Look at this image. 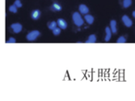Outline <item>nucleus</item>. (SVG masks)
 Wrapping results in <instances>:
<instances>
[{
	"label": "nucleus",
	"mask_w": 135,
	"mask_h": 101,
	"mask_svg": "<svg viewBox=\"0 0 135 101\" xmlns=\"http://www.w3.org/2000/svg\"><path fill=\"white\" fill-rule=\"evenodd\" d=\"M96 42V36L94 34H91L86 40V43H94Z\"/></svg>",
	"instance_id": "9b49d317"
},
{
	"label": "nucleus",
	"mask_w": 135,
	"mask_h": 101,
	"mask_svg": "<svg viewBox=\"0 0 135 101\" xmlns=\"http://www.w3.org/2000/svg\"><path fill=\"white\" fill-rule=\"evenodd\" d=\"M84 20H85L89 25H92V23H93V21H94V17H92V15L86 14L85 16H84Z\"/></svg>",
	"instance_id": "1a4fd4ad"
},
{
	"label": "nucleus",
	"mask_w": 135,
	"mask_h": 101,
	"mask_svg": "<svg viewBox=\"0 0 135 101\" xmlns=\"http://www.w3.org/2000/svg\"><path fill=\"white\" fill-rule=\"evenodd\" d=\"M31 17H32V19L37 20V19L41 17V11H40L39 9H35V10H33L32 12V14H31Z\"/></svg>",
	"instance_id": "0eeeda50"
},
{
	"label": "nucleus",
	"mask_w": 135,
	"mask_h": 101,
	"mask_svg": "<svg viewBox=\"0 0 135 101\" xmlns=\"http://www.w3.org/2000/svg\"><path fill=\"white\" fill-rule=\"evenodd\" d=\"M113 32L111 30V28L110 27H107L106 28V38H105V41L106 42H109V40L111 39V34Z\"/></svg>",
	"instance_id": "6e6552de"
},
{
	"label": "nucleus",
	"mask_w": 135,
	"mask_h": 101,
	"mask_svg": "<svg viewBox=\"0 0 135 101\" xmlns=\"http://www.w3.org/2000/svg\"><path fill=\"white\" fill-rule=\"evenodd\" d=\"M117 43H125L126 42V38H125L124 36H120L117 40Z\"/></svg>",
	"instance_id": "dca6fc26"
},
{
	"label": "nucleus",
	"mask_w": 135,
	"mask_h": 101,
	"mask_svg": "<svg viewBox=\"0 0 135 101\" xmlns=\"http://www.w3.org/2000/svg\"><path fill=\"white\" fill-rule=\"evenodd\" d=\"M48 28H49V29H51V30H53V29H55L57 28V22H56V21H51V22H49L48 23Z\"/></svg>",
	"instance_id": "ddd939ff"
},
{
	"label": "nucleus",
	"mask_w": 135,
	"mask_h": 101,
	"mask_svg": "<svg viewBox=\"0 0 135 101\" xmlns=\"http://www.w3.org/2000/svg\"><path fill=\"white\" fill-rule=\"evenodd\" d=\"M51 9L53 11H60L62 9V7L58 3H54L52 5V7H51Z\"/></svg>",
	"instance_id": "f8f14e48"
},
{
	"label": "nucleus",
	"mask_w": 135,
	"mask_h": 101,
	"mask_svg": "<svg viewBox=\"0 0 135 101\" xmlns=\"http://www.w3.org/2000/svg\"><path fill=\"white\" fill-rule=\"evenodd\" d=\"M10 28L11 29L13 30V32H15V33H20L22 29V25L21 24V23H13V24L10 25Z\"/></svg>",
	"instance_id": "7ed1b4c3"
},
{
	"label": "nucleus",
	"mask_w": 135,
	"mask_h": 101,
	"mask_svg": "<svg viewBox=\"0 0 135 101\" xmlns=\"http://www.w3.org/2000/svg\"><path fill=\"white\" fill-rule=\"evenodd\" d=\"M8 10H9V12H12V13H17L18 7H16L15 5H12V6H10V7H8Z\"/></svg>",
	"instance_id": "2eb2a0df"
},
{
	"label": "nucleus",
	"mask_w": 135,
	"mask_h": 101,
	"mask_svg": "<svg viewBox=\"0 0 135 101\" xmlns=\"http://www.w3.org/2000/svg\"><path fill=\"white\" fill-rule=\"evenodd\" d=\"M110 28L113 33H117V21L115 19H112L110 21Z\"/></svg>",
	"instance_id": "9d476101"
},
{
	"label": "nucleus",
	"mask_w": 135,
	"mask_h": 101,
	"mask_svg": "<svg viewBox=\"0 0 135 101\" xmlns=\"http://www.w3.org/2000/svg\"><path fill=\"white\" fill-rule=\"evenodd\" d=\"M52 31H53V34L55 35V36H57V35H59L60 34V32H61V29L60 28H56L55 29H53V30H52Z\"/></svg>",
	"instance_id": "f3484780"
},
{
	"label": "nucleus",
	"mask_w": 135,
	"mask_h": 101,
	"mask_svg": "<svg viewBox=\"0 0 135 101\" xmlns=\"http://www.w3.org/2000/svg\"><path fill=\"white\" fill-rule=\"evenodd\" d=\"M132 3V0H123V2H122V6H123L124 8H128L129 7H131Z\"/></svg>",
	"instance_id": "4468645a"
},
{
	"label": "nucleus",
	"mask_w": 135,
	"mask_h": 101,
	"mask_svg": "<svg viewBox=\"0 0 135 101\" xmlns=\"http://www.w3.org/2000/svg\"><path fill=\"white\" fill-rule=\"evenodd\" d=\"M14 5L18 7V8H19V7H22V3L21 2V0H16V1H15V3H14Z\"/></svg>",
	"instance_id": "a211bd4d"
},
{
	"label": "nucleus",
	"mask_w": 135,
	"mask_h": 101,
	"mask_svg": "<svg viewBox=\"0 0 135 101\" xmlns=\"http://www.w3.org/2000/svg\"><path fill=\"white\" fill-rule=\"evenodd\" d=\"M40 31L39 30H37V29H34V30H32V31H30L27 34V36H26V38H27V40H28L29 42H33V41H35L36 39L38 38L40 36Z\"/></svg>",
	"instance_id": "f03ea898"
},
{
	"label": "nucleus",
	"mask_w": 135,
	"mask_h": 101,
	"mask_svg": "<svg viewBox=\"0 0 135 101\" xmlns=\"http://www.w3.org/2000/svg\"><path fill=\"white\" fill-rule=\"evenodd\" d=\"M72 20L74 22V24L77 26V27H81L83 25L84 21H83V18L82 17L81 14L79 12H74L72 14Z\"/></svg>",
	"instance_id": "f257e3e1"
},
{
	"label": "nucleus",
	"mask_w": 135,
	"mask_h": 101,
	"mask_svg": "<svg viewBox=\"0 0 135 101\" xmlns=\"http://www.w3.org/2000/svg\"><path fill=\"white\" fill-rule=\"evenodd\" d=\"M132 16H133V17L135 18V10L133 11V12H132Z\"/></svg>",
	"instance_id": "aec40b11"
},
{
	"label": "nucleus",
	"mask_w": 135,
	"mask_h": 101,
	"mask_svg": "<svg viewBox=\"0 0 135 101\" xmlns=\"http://www.w3.org/2000/svg\"><path fill=\"white\" fill-rule=\"evenodd\" d=\"M79 10H80V13H82V14L83 15H86L89 13V7H87L86 5L82 4V5L79 6Z\"/></svg>",
	"instance_id": "423d86ee"
},
{
	"label": "nucleus",
	"mask_w": 135,
	"mask_h": 101,
	"mask_svg": "<svg viewBox=\"0 0 135 101\" xmlns=\"http://www.w3.org/2000/svg\"><path fill=\"white\" fill-rule=\"evenodd\" d=\"M16 42V40L14 38H9L7 40V43H15Z\"/></svg>",
	"instance_id": "6ab92c4d"
},
{
	"label": "nucleus",
	"mask_w": 135,
	"mask_h": 101,
	"mask_svg": "<svg viewBox=\"0 0 135 101\" xmlns=\"http://www.w3.org/2000/svg\"><path fill=\"white\" fill-rule=\"evenodd\" d=\"M57 22L58 27H59L61 29H67L68 23H67V21L65 20V19H63V18H58Z\"/></svg>",
	"instance_id": "39448f33"
},
{
	"label": "nucleus",
	"mask_w": 135,
	"mask_h": 101,
	"mask_svg": "<svg viewBox=\"0 0 135 101\" xmlns=\"http://www.w3.org/2000/svg\"><path fill=\"white\" fill-rule=\"evenodd\" d=\"M122 22H123V24L126 26V27H128V28H130V27H132V20L130 18V17L127 16V15H124L123 17H122Z\"/></svg>",
	"instance_id": "20e7f679"
}]
</instances>
